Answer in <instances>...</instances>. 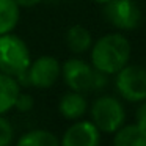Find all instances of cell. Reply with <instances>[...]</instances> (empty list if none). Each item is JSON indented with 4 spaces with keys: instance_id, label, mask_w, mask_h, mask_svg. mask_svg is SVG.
<instances>
[{
    "instance_id": "1",
    "label": "cell",
    "mask_w": 146,
    "mask_h": 146,
    "mask_svg": "<svg viewBox=\"0 0 146 146\" xmlns=\"http://www.w3.org/2000/svg\"><path fill=\"white\" fill-rule=\"evenodd\" d=\"M130 42L121 33L101 36L91 46V64L94 69L107 74H116L129 63Z\"/></svg>"
},
{
    "instance_id": "19",
    "label": "cell",
    "mask_w": 146,
    "mask_h": 146,
    "mask_svg": "<svg viewBox=\"0 0 146 146\" xmlns=\"http://www.w3.org/2000/svg\"><path fill=\"white\" fill-rule=\"evenodd\" d=\"M50 2H54V0H50Z\"/></svg>"
},
{
    "instance_id": "17",
    "label": "cell",
    "mask_w": 146,
    "mask_h": 146,
    "mask_svg": "<svg viewBox=\"0 0 146 146\" xmlns=\"http://www.w3.org/2000/svg\"><path fill=\"white\" fill-rule=\"evenodd\" d=\"M39 2H42V0H16V3L19 5V7H24V8L35 7V5H38Z\"/></svg>"
},
{
    "instance_id": "11",
    "label": "cell",
    "mask_w": 146,
    "mask_h": 146,
    "mask_svg": "<svg viewBox=\"0 0 146 146\" xmlns=\"http://www.w3.org/2000/svg\"><path fill=\"white\" fill-rule=\"evenodd\" d=\"M21 93V85L11 76L0 72V115L14 108L17 96Z\"/></svg>"
},
{
    "instance_id": "3",
    "label": "cell",
    "mask_w": 146,
    "mask_h": 146,
    "mask_svg": "<svg viewBox=\"0 0 146 146\" xmlns=\"http://www.w3.org/2000/svg\"><path fill=\"white\" fill-rule=\"evenodd\" d=\"M32 63L27 44L13 33L0 35V72L11 77H19Z\"/></svg>"
},
{
    "instance_id": "14",
    "label": "cell",
    "mask_w": 146,
    "mask_h": 146,
    "mask_svg": "<svg viewBox=\"0 0 146 146\" xmlns=\"http://www.w3.org/2000/svg\"><path fill=\"white\" fill-rule=\"evenodd\" d=\"M17 145H21V146H58L60 140L50 130L35 129V130H30V132L24 133L17 140Z\"/></svg>"
},
{
    "instance_id": "15",
    "label": "cell",
    "mask_w": 146,
    "mask_h": 146,
    "mask_svg": "<svg viewBox=\"0 0 146 146\" xmlns=\"http://www.w3.org/2000/svg\"><path fill=\"white\" fill-rule=\"evenodd\" d=\"M14 130L11 123L0 115V146H8L13 143Z\"/></svg>"
},
{
    "instance_id": "6",
    "label": "cell",
    "mask_w": 146,
    "mask_h": 146,
    "mask_svg": "<svg viewBox=\"0 0 146 146\" xmlns=\"http://www.w3.org/2000/svg\"><path fill=\"white\" fill-rule=\"evenodd\" d=\"M104 16L118 30H133L140 25L141 11L133 0H110L105 3Z\"/></svg>"
},
{
    "instance_id": "18",
    "label": "cell",
    "mask_w": 146,
    "mask_h": 146,
    "mask_svg": "<svg viewBox=\"0 0 146 146\" xmlns=\"http://www.w3.org/2000/svg\"><path fill=\"white\" fill-rule=\"evenodd\" d=\"M96 3H99V5H105L107 2H110V0H94Z\"/></svg>"
},
{
    "instance_id": "13",
    "label": "cell",
    "mask_w": 146,
    "mask_h": 146,
    "mask_svg": "<svg viewBox=\"0 0 146 146\" xmlns=\"http://www.w3.org/2000/svg\"><path fill=\"white\" fill-rule=\"evenodd\" d=\"M16 0H0V35L11 33L19 24L21 10Z\"/></svg>"
},
{
    "instance_id": "12",
    "label": "cell",
    "mask_w": 146,
    "mask_h": 146,
    "mask_svg": "<svg viewBox=\"0 0 146 146\" xmlns=\"http://www.w3.org/2000/svg\"><path fill=\"white\" fill-rule=\"evenodd\" d=\"M66 44L68 49L74 54H83L90 50L93 46V38L88 29L82 25H72L66 32Z\"/></svg>"
},
{
    "instance_id": "2",
    "label": "cell",
    "mask_w": 146,
    "mask_h": 146,
    "mask_svg": "<svg viewBox=\"0 0 146 146\" xmlns=\"http://www.w3.org/2000/svg\"><path fill=\"white\" fill-rule=\"evenodd\" d=\"M63 80L72 91L90 93L107 86V74L94 69L80 58H69L61 64Z\"/></svg>"
},
{
    "instance_id": "16",
    "label": "cell",
    "mask_w": 146,
    "mask_h": 146,
    "mask_svg": "<svg viewBox=\"0 0 146 146\" xmlns=\"http://www.w3.org/2000/svg\"><path fill=\"white\" fill-rule=\"evenodd\" d=\"M14 108L19 111H30L33 108V98L30 94H21L17 96L16 102H14Z\"/></svg>"
},
{
    "instance_id": "10",
    "label": "cell",
    "mask_w": 146,
    "mask_h": 146,
    "mask_svg": "<svg viewBox=\"0 0 146 146\" xmlns=\"http://www.w3.org/2000/svg\"><path fill=\"white\" fill-rule=\"evenodd\" d=\"M115 146H146V129L140 124L121 126L113 137Z\"/></svg>"
},
{
    "instance_id": "8",
    "label": "cell",
    "mask_w": 146,
    "mask_h": 146,
    "mask_svg": "<svg viewBox=\"0 0 146 146\" xmlns=\"http://www.w3.org/2000/svg\"><path fill=\"white\" fill-rule=\"evenodd\" d=\"M101 141V130L93 121H77L66 129L61 138L63 146H98Z\"/></svg>"
},
{
    "instance_id": "5",
    "label": "cell",
    "mask_w": 146,
    "mask_h": 146,
    "mask_svg": "<svg viewBox=\"0 0 146 146\" xmlns=\"http://www.w3.org/2000/svg\"><path fill=\"white\" fill-rule=\"evenodd\" d=\"M116 91L129 102H141L146 99V68L138 64H126L116 72Z\"/></svg>"
},
{
    "instance_id": "7",
    "label": "cell",
    "mask_w": 146,
    "mask_h": 146,
    "mask_svg": "<svg viewBox=\"0 0 146 146\" xmlns=\"http://www.w3.org/2000/svg\"><path fill=\"white\" fill-rule=\"evenodd\" d=\"M25 76L29 85L39 90L50 88L61 76V64L52 55H42L30 63L29 69L25 71Z\"/></svg>"
},
{
    "instance_id": "4",
    "label": "cell",
    "mask_w": 146,
    "mask_h": 146,
    "mask_svg": "<svg viewBox=\"0 0 146 146\" xmlns=\"http://www.w3.org/2000/svg\"><path fill=\"white\" fill-rule=\"evenodd\" d=\"M91 119L104 133H115L126 121V110L115 96H99L91 105Z\"/></svg>"
},
{
    "instance_id": "9",
    "label": "cell",
    "mask_w": 146,
    "mask_h": 146,
    "mask_svg": "<svg viewBox=\"0 0 146 146\" xmlns=\"http://www.w3.org/2000/svg\"><path fill=\"white\" fill-rule=\"evenodd\" d=\"M86 108H88V102H86L83 93L72 91V90L61 96L60 102H58V111L61 113V116L71 121L80 119L86 113Z\"/></svg>"
}]
</instances>
